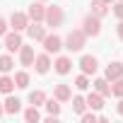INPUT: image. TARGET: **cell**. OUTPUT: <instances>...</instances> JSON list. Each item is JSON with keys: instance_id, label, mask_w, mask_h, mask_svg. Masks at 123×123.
<instances>
[{"instance_id": "cell-5", "label": "cell", "mask_w": 123, "mask_h": 123, "mask_svg": "<svg viewBox=\"0 0 123 123\" xmlns=\"http://www.w3.org/2000/svg\"><path fill=\"white\" fill-rule=\"evenodd\" d=\"M51 65H53V63H51V53L43 51V53L34 55V70H36L39 75H46V73L51 70Z\"/></svg>"}, {"instance_id": "cell-34", "label": "cell", "mask_w": 123, "mask_h": 123, "mask_svg": "<svg viewBox=\"0 0 123 123\" xmlns=\"http://www.w3.org/2000/svg\"><path fill=\"white\" fill-rule=\"evenodd\" d=\"M101 3H106V5H111V3H113V0H101Z\"/></svg>"}, {"instance_id": "cell-2", "label": "cell", "mask_w": 123, "mask_h": 123, "mask_svg": "<svg viewBox=\"0 0 123 123\" xmlns=\"http://www.w3.org/2000/svg\"><path fill=\"white\" fill-rule=\"evenodd\" d=\"M65 22V12H63V7L60 5H51V7H46V15H43V24L46 27H60Z\"/></svg>"}, {"instance_id": "cell-32", "label": "cell", "mask_w": 123, "mask_h": 123, "mask_svg": "<svg viewBox=\"0 0 123 123\" xmlns=\"http://www.w3.org/2000/svg\"><path fill=\"white\" fill-rule=\"evenodd\" d=\"M116 113H118V116H123V97H121V99H118V104H116Z\"/></svg>"}, {"instance_id": "cell-12", "label": "cell", "mask_w": 123, "mask_h": 123, "mask_svg": "<svg viewBox=\"0 0 123 123\" xmlns=\"http://www.w3.org/2000/svg\"><path fill=\"white\" fill-rule=\"evenodd\" d=\"M104 77H106L109 82H113V80L123 77V63H118V60L109 63V65H106V70H104Z\"/></svg>"}, {"instance_id": "cell-31", "label": "cell", "mask_w": 123, "mask_h": 123, "mask_svg": "<svg viewBox=\"0 0 123 123\" xmlns=\"http://www.w3.org/2000/svg\"><path fill=\"white\" fill-rule=\"evenodd\" d=\"M116 36L123 41V19H118V24H116Z\"/></svg>"}, {"instance_id": "cell-11", "label": "cell", "mask_w": 123, "mask_h": 123, "mask_svg": "<svg viewBox=\"0 0 123 123\" xmlns=\"http://www.w3.org/2000/svg\"><path fill=\"white\" fill-rule=\"evenodd\" d=\"M53 70H55L58 75H68V73L73 70V60H70L68 55H58V58L53 60Z\"/></svg>"}, {"instance_id": "cell-24", "label": "cell", "mask_w": 123, "mask_h": 123, "mask_svg": "<svg viewBox=\"0 0 123 123\" xmlns=\"http://www.w3.org/2000/svg\"><path fill=\"white\" fill-rule=\"evenodd\" d=\"M70 101H73V113H77V116H80L82 111H87V101H85V97H80V94H77V97H73Z\"/></svg>"}, {"instance_id": "cell-17", "label": "cell", "mask_w": 123, "mask_h": 123, "mask_svg": "<svg viewBox=\"0 0 123 123\" xmlns=\"http://www.w3.org/2000/svg\"><path fill=\"white\" fill-rule=\"evenodd\" d=\"M92 85H94V92H99L104 99H106V97H111V82H109L106 77H97Z\"/></svg>"}, {"instance_id": "cell-26", "label": "cell", "mask_w": 123, "mask_h": 123, "mask_svg": "<svg viewBox=\"0 0 123 123\" xmlns=\"http://www.w3.org/2000/svg\"><path fill=\"white\" fill-rule=\"evenodd\" d=\"M89 85H92V82H89V75H85V73H80V75L75 77V87H77L80 92H85V89H89Z\"/></svg>"}, {"instance_id": "cell-30", "label": "cell", "mask_w": 123, "mask_h": 123, "mask_svg": "<svg viewBox=\"0 0 123 123\" xmlns=\"http://www.w3.org/2000/svg\"><path fill=\"white\" fill-rule=\"evenodd\" d=\"M5 34H7V19L0 17V36H5Z\"/></svg>"}, {"instance_id": "cell-33", "label": "cell", "mask_w": 123, "mask_h": 123, "mask_svg": "<svg viewBox=\"0 0 123 123\" xmlns=\"http://www.w3.org/2000/svg\"><path fill=\"white\" fill-rule=\"evenodd\" d=\"M3 116H5V106H3V104H0V118H3Z\"/></svg>"}, {"instance_id": "cell-21", "label": "cell", "mask_w": 123, "mask_h": 123, "mask_svg": "<svg viewBox=\"0 0 123 123\" xmlns=\"http://www.w3.org/2000/svg\"><path fill=\"white\" fill-rule=\"evenodd\" d=\"M43 101H46V92H43V89L29 92V104H31V106H43Z\"/></svg>"}, {"instance_id": "cell-35", "label": "cell", "mask_w": 123, "mask_h": 123, "mask_svg": "<svg viewBox=\"0 0 123 123\" xmlns=\"http://www.w3.org/2000/svg\"><path fill=\"white\" fill-rule=\"evenodd\" d=\"M0 48H3V43H0Z\"/></svg>"}, {"instance_id": "cell-15", "label": "cell", "mask_w": 123, "mask_h": 123, "mask_svg": "<svg viewBox=\"0 0 123 123\" xmlns=\"http://www.w3.org/2000/svg\"><path fill=\"white\" fill-rule=\"evenodd\" d=\"M53 97H55L60 104H65V101H70V99H73V89H70L68 85L60 82V85H55V87H53Z\"/></svg>"}, {"instance_id": "cell-27", "label": "cell", "mask_w": 123, "mask_h": 123, "mask_svg": "<svg viewBox=\"0 0 123 123\" xmlns=\"http://www.w3.org/2000/svg\"><path fill=\"white\" fill-rule=\"evenodd\" d=\"M111 94H113V97H118V99L123 97V77H118V80H113V82H111Z\"/></svg>"}, {"instance_id": "cell-16", "label": "cell", "mask_w": 123, "mask_h": 123, "mask_svg": "<svg viewBox=\"0 0 123 123\" xmlns=\"http://www.w3.org/2000/svg\"><path fill=\"white\" fill-rule=\"evenodd\" d=\"M85 101H87V109H92V111H101L104 109V97L99 92H89L85 97Z\"/></svg>"}, {"instance_id": "cell-25", "label": "cell", "mask_w": 123, "mask_h": 123, "mask_svg": "<svg viewBox=\"0 0 123 123\" xmlns=\"http://www.w3.org/2000/svg\"><path fill=\"white\" fill-rule=\"evenodd\" d=\"M12 68H15V60H12V55H10V53L0 55V73H10Z\"/></svg>"}, {"instance_id": "cell-4", "label": "cell", "mask_w": 123, "mask_h": 123, "mask_svg": "<svg viewBox=\"0 0 123 123\" xmlns=\"http://www.w3.org/2000/svg\"><path fill=\"white\" fill-rule=\"evenodd\" d=\"M24 41H22V34L19 31H7L5 34V39H3V46L7 48V53H15V51H19V46H22Z\"/></svg>"}, {"instance_id": "cell-28", "label": "cell", "mask_w": 123, "mask_h": 123, "mask_svg": "<svg viewBox=\"0 0 123 123\" xmlns=\"http://www.w3.org/2000/svg\"><path fill=\"white\" fill-rule=\"evenodd\" d=\"M80 118H82V123H97V113L94 111H82Z\"/></svg>"}, {"instance_id": "cell-1", "label": "cell", "mask_w": 123, "mask_h": 123, "mask_svg": "<svg viewBox=\"0 0 123 123\" xmlns=\"http://www.w3.org/2000/svg\"><path fill=\"white\" fill-rule=\"evenodd\" d=\"M85 46H87V34H85L82 29H70L68 36L63 39V48H68L70 53H77V51H82Z\"/></svg>"}, {"instance_id": "cell-3", "label": "cell", "mask_w": 123, "mask_h": 123, "mask_svg": "<svg viewBox=\"0 0 123 123\" xmlns=\"http://www.w3.org/2000/svg\"><path fill=\"white\" fill-rule=\"evenodd\" d=\"M80 29L87 34V39H89V36L94 39V36H99V34H101V19H99L97 15H92V12H89V15L82 19V27H80Z\"/></svg>"}, {"instance_id": "cell-19", "label": "cell", "mask_w": 123, "mask_h": 123, "mask_svg": "<svg viewBox=\"0 0 123 123\" xmlns=\"http://www.w3.org/2000/svg\"><path fill=\"white\" fill-rule=\"evenodd\" d=\"M89 7H92V15H97L99 19L109 15V5H106V3H101V0H92V5H89Z\"/></svg>"}, {"instance_id": "cell-36", "label": "cell", "mask_w": 123, "mask_h": 123, "mask_svg": "<svg viewBox=\"0 0 123 123\" xmlns=\"http://www.w3.org/2000/svg\"><path fill=\"white\" fill-rule=\"evenodd\" d=\"M41 3H46V0H41Z\"/></svg>"}, {"instance_id": "cell-9", "label": "cell", "mask_w": 123, "mask_h": 123, "mask_svg": "<svg viewBox=\"0 0 123 123\" xmlns=\"http://www.w3.org/2000/svg\"><path fill=\"white\" fill-rule=\"evenodd\" d=\"M43 15H46V5L41 3V0L31 3V5H29V10H27V17H29V22H43Z\"/></svg>"}, {"instance_id": "cell-10", "label": "cell", "mask_w": 123, "mask_h": 123, "mask_svg": "<svg viewBox=\"0 0 123 123\" xmlns=\"http://www.w3.org/2000/svg\"><path fill=\"white\" fill-rule=\"evenodd\" d=\"M10 27H12L15 31H24V29L29 27L27 12H12V15H10Z\"/></svg>"}, {"instance_id": "cell-22", "label": "cell", "mask_w": 123, "mask_h": 123, "mask_svg": "<svg viewBox=\"0 0 123 123\" xmlns=\"http://www.w3.org/2000/svg\"><path fill=\"white\" fill-rule=\"evenodd\" d=\"M43 106H46V111H48V116H60V101L53 97V99H48L46 97V101H43Z\"/></svg>"}, {"instance_id": "cell-37", "label": "cell", "mask_w": 123, "mask_h": 123, "mask_svg": "<svg viewBox=\"0 0 123 123\" xmlns=\"http://www.w3.org/2000/svg\"><path fill=\"white\" fill-rule=\"evenodd\" d=\"M121 3H123V0H121Z\"/></svg>"}, {"instance_id": "cell-29", "label": "cell", "mask_w": 123, "mask_h": 123, "mask_svg": "<svg viewBox=\"0 0 123 123\" xmlns=\"http://www.w3.org/2000/svg\"><path fill=\"white\" fill-rule=\"evenodd\" d=\"M113 15H116L118 19H123V3H121V0H118V3L113 5Z\"/></svg>"}, {"instance_id": "cell-6", "label": "cell", "mask_w": 123, "mask_h": 123, "mask_svg": "<svg viewBox=\"0 0 123 123\" xmlns=\"http://www.w3.org/2000/svg\"><path fill=\"white\" fill-rule=\"evenodd\" d=\"M41 43H43V51L46 53H58L60 48H63V39H60L58 34H46Z\"/></svg>"}, {"instance_id": "cell-8", "label": "cell", "mask_w": 123, "mask_h": 123, "mask_svg": "<svg viewBox=\"0 0 123 123\" xmlns=\"http://www.w3.org/2000/svg\"><path fill=\"white\" fill-rule=\"evenodd\" d=\"M17 53H19V65H22V68H31V65H34V55H36V53H34V46L22 43Z\"/></svg>"}, {"instance_id": "cell-14", "label": "cell", "mask_w": 123, "mask_h": 123, "mask_svg": "<svg viewBox=\"0 0 123 123\" xmlns=\"http://www.w3.org/2000/svg\"><path fill=\"white\" fill-rule=\"evenodd\" d=\"M7 99L3 101V106H5V113L7 116H15V113H19L22 111V101L17 99V97H12V94H5Z\"/></svg>"}, {"instance_id": "cell-20", "label": "cell", "mask_w": 123, "mask_h": 123, "mask_svg": "<svg viewBox=\"0 0 123 123\" xmlns=\"http://www.w3.org/2000/svg\"><path fill=\"white\" fill-rule=\"evenodd\" d=\"M15 87L17 89H27L29 87V73L27 70H17L15 73Z\"/></svg>"}, {"instance_id": "cell-13", "label": "cell", "mask_w": 123, "mask_h": 123, "mask_svg": "<svg viewBox=\"0 0 123 123\" xmlns=\"http://www.w3.org/2000/svg\"><path fill=\"white\" fill-rule=\"evenodd\" d=\"M27 34H29L31 41H43V36H46V27H43L41 22H29Z\"/></svg>"}, {"instance_id": "cell-23", "label": "cell", "mask_w": 123, "mask_h": 123, "mask_svg": "<svg viewBox=\"0 0 123 123\" xmlns=\"http://www.w3.org/2000/svg\"><path fill=\"white\" fill-rule=\"evenodd\" d=\"M24 121L27 123H36V121H41V113H39V106H29V109H24Z\"/></svg>"}, {"instance_id": "cell-18", "label": "cell", "mask_w": 123, "mask_h": 123, "mask_svg": "<svg viewBox=\"0 0 123 123\" xmlns=\"http://www.w3.org/2000/svg\"><path fill=\"white\" fill-rule=\"evenodd\" d=\"M12 89H15V77L3 73V77H0V94H12Z\"/></svg>"}, {"instance_id": "cell-7", "label": "cell", "mask_w": 123, "mask_h": 123, "mask_svg": "<svg viewBox=\"0 0 123 123\" xmlns=\"http://www.w3.org/2000/svg\"><path fill=\"white\" fill-rule=\"evenodd\" d=\"M77 65H80V70H82L85 75H94V73L99 70V60H97V55H82Z\"/></svg>"}]
</instances>
